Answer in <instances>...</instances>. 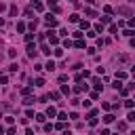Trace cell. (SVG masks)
<instances>
[{
	"mask_svg": "<svg viewBox=\"0 0 135 135\" xmlns=\"http://www.w3.org/2000/svg\"><path fill=\"white\" fill-rule=\"evenodd\" d=\"M44 21H46V25H51V28H55V25H57V19H55V17H53L51 13L44 17Z\"/></svg>",
	"mask_w": 135,
	"mask_h": 135,
	"instance_id": "1",
	"label": "cell"
},
{
	"mask_svg": "<svg viewBox=\"0 0 135 135\" xmlns=\"http://www.w3.org/2000/svg\"><path fill=\"white\" fill-rule=\"evenodd\" d=\"M46 34H49L46 38H49L51 44H59V36H55V32H46Z\"/></svg>",
	"mask_w": 135,
	"mask_h": 135,
	"instance_id": "2",
	"label": "cell"
},
{
	"mask_svg": "<svg viewBox=\"0 0 135 135\" xmlns=\"http://www.w3.org/2000/svg\"><path fill=\"white\" fill-rule=\"evenodd\" d=\"M118 15H125V17H131V15H133V11L129 9V7H120V9H118Z\"/></svg>",
	"mask_w": 135,
	"mask_h": 135,
	"instance_id": "3",
	"label": "cell"
},
{
	"mask_svg": "<svg viewBox=\"0 0 135 135\" xmlns=\"http://www.w3.org/2000/svg\"><path fill=\"white\" fill-rule=\"evenodd\" d=\"M28 57H36V46L32 42H28Z\"/></svg>",
	"mask_w": 135,
	"mask_h": 135,
	"instance_id": "4",
	"label": "cell"
},
{
	"mask_svg": "<svg viewBox=\"0 0 135 135\" xmlns=\"http://www.w3.org/2000/svg\"><path fill=\"white\" fill-rule=\"evenodd\" d=\"M49 9H53V13H59V7H57L55 0H49Z\"/></svg>",
	"mask_w": 135,
	"mask_h": 135,
	"instance_id": "5",
	"label": "cell"
},
{
	"mask_svg": "<svg viewBox=\"0 0 135 135\" xmlns=\"http://www.w3.org/2000/svg\"><path fill=\"white\" fill-rule=\"evenodd\" d=\"M87 89H89L87 85H76V87H74V91H76V93H83V91H87Z\"/></svg>",
	"mask_w": 135,
	"mask_h": 135,
	"instance_id": "6",
	"label": "cell"
},
{
	"mask_svg": "<svg viewBox=\"0 0 135 135\" xmlns=\"http://www.w3.org/2000/svg\"><path fill=\"white\" fill-rule=\"evenodd\" d=\"M46 70H49V72H53V70H55V61H53V59H49V61H46V66H44Z\"/></svg>",
	"mask_w": 135,
	"mask_h": 135,
	"instance_id": "7",
	"label": "cell"
},
{
	"mask_svg": "<svg viewBox=\"0 0 135 135\" xmlns=\"http://www.w3.org/2000/svg\"><path fill=\"white\" fill-rule=\"evenodd\" d=\"M55 114H57V110L53 108V105H51V108H46V116H51V118H53V116H55Z\"/></svg>",
	"mask_w": 135,
	"mask_h": 135,
	"instance_id": "8",
	"label": "cell"
},
{
	"mask_svg": "<svg viewBox=\"0 0 135 135\" xmlns=\"http://www.w3.org/2000/svg\"><path fill=\"white\" fill-rule=\"evenodd\" d=\"M103 122H105V125H110V122H114V114H108V116L103 118Z\"/></svg>",
	"mask_w": 135,
	"mask_h": 135,
	"instance_id": "9",
	"label": "cell"
},
{
	"mask_svg": "<svg viewBox=\"0 0 135 135\" xmlns=\"http://www.w3.org/2000/svg\"><path fill=\"white\" fill-rule=\"evenodd\" d=\"M9 15H11V17H15V15H17V7H15V4H11V9H9Z\"/></svg>",
	"mask_w": 135,
	"mask_h": 135,
	"instance_id": "10",
	"label": "cell"
},
{
	"mask_svg": "<svg viewBox=\"0 0 135 135\" xmlns=\"http://www.w3.org/2000/svg\"><path fill=\"white\" fill-rule=\"evenodd\" d=\"M17 32H25V23H23V21L17 23Z\"/></svg>",
	"mask_w": 135,
	"mask_h": 135,
	"instance_id": "11",
	"label": "cell"
},
{
	"mask_svg": "<svg viewBox=\"0 0 135 135\" xmlns=\"http://www.w3.org/2000/svg\"><path fill=\"white\" fill-rule=\"evenodd\" d=\"M74 46H76V49H85V40H76Z\"/></svg>",
	"mask_w": 135,
	"mask_h": 135,
	"instance_id": "12",
	"label": "cell"
},
{
	"mask_svg": "<svg viewBox=\"0 0 135 135\" xmlns=\"http://www.w3.org/2000/svg\"><path fill=\"white\" fill-rule=\"evenodd\" d=\"M116 78H118V80H120V78H127V72H122V70H118V72H116Z\"/></svg>",
	"mask_w": 135,
	"mask_h": 135,
	"instance_id": "13",
	"label": "cell"
},
{
	"mask_svg": "<svg viewBox=\"0 0 135 135\" xmlns=\"http://www.w3.org/2000/svg\"><path fill=\"white\" fill-rule=\"evenodd\" d=\"M93 85H95L97 91H101V83H99V78H93Z\"/></svg>",
	"mask_w": 135,
	"mask_h": 135,
	"instance_id": "14",
	"label": "cell"
},
{
	"mask_svg": "<svg viewBox=\"0 0 135 135\" xmlns=\"http://www.w3.org/2000/svg\"><path fill=\"white\" fill-rule=\"evenodd\" d=\"M32 103H34L32 97H25V99H23V105H32Z\"/></svg>",
	"mask_w": 135,
	"mask_h": 135,
	"instance_id": "15",
	"label": "cell"
},
{
	"mask_svg": "<svg viewBox=\"0 0 135 135\" xmlns=\"http://www.w3.org/2000/svg\"><path fill=\"white\" fill-rule=\"evenodd\" d=\"M85 13H87V15H89V17H97V13H95V11H93V9H87V11H85Z\"/></svg>",
	"mask_w": 135,
	"mask_h": 135,
	"instance_id": "16",
	"label": "cell"
},
{
	"mask_svg": "<svg viewBox=\"0 0 135 135\" xmlns=\"http://www.w3.org/2000/svg\"><path fill=\"white\" fill-rule=\"evenodd\" d=\"M40 51H42L44 55H51V49H49V46H46V44H42V49H40Z\"/></svg>",
	"mask_w": 135,
	"mask_h": 135,
	"instance_id": "17",
	"label": "cell"
},
{
	"mask_svg": "<svg viewBox=\"0 0 135 135\" xmlns=\"http://www.w3.org/2000/svg\"><path fill=\"white\" fill-rule=\"evenodd\" d=\"M57 116H59V120H61V122H66V118H68V114H66V112H59Z\"/></svg>",
	"mask_w": 135,
	"mask_h": 135,
	"instance_id": "18",
	"label": "cell"
},
{
	"mask_svg": "<svg viewBox=\"0 0 135 135\" xmlns=\"http://www.w3.org/2000/svg\"><path fill=\"white\" fill-rule=\"evenodd\" d=\"M34 9H36V11H42L44 7H42V2H34Z\"/></svg>",
	"mask_w": 135,
	"mask_h": 135,
	"instance_id": "19",
	"label": "cell"
},
{
	"mask_svg": "<svg viewBox=\"0 0 135 135\" xmlns=\"http://www.w3.org/2000/svg\"><path fill=\"white\" fill-rule=\"evenodd\" d=\"M70 21H72V23H76V21H80V19H78V15L74 13V15H70Z\"/></svg>",
	"mask_w": 135,
	"mask_h": 135,
	"instance_id": "20",
	"label": "cell"
},
{
	"mask_svg": "<svg viewBox=\"0 0 135 135\" xmlns=\"http://www.w3.org/2000/svg\"><path fill=\"white\" fill-rule=\"evenodd\" d=\"M103 23H110V15H103L101 17V25H103Z\"/></svg>",
	"mask_w": 135,
	"mask_h": 135,
	"instance_id": "21",
	"label": "cell"
},
{
	"mask_svg": "<svg viewBox=\"0 0 135 135\" xmlns=\"http://www.w3.org/2000/svg\"><path fill=\"white\" fill-rule=\"evenodd\" d=\"M61 93H66V95H68V93H70V87H68V85H61Z\"/></svg>",
	"mask_w": 135,
	"mask_h": 135,
	"instance_id": "22",
	"label": "cell"
},
{
	"mask_svg": "<svg viewBox=\"0 0 135 135\" xmlns=\"http://www.w3.org/2000/svg\"><path fill=\"white\" fill-rule=\"evenodd\" d=\"M36 120H38V122H44L46 118H44V114H36Z\"/></svg>",
	"mask_w": 135,
	"mask_h": 135,
	"instance_id": "23",
	"label": "cell"
},
{
	"mask_svg": "<svg viewBox=\"0 0 135 135\" xmlns=\"http://www.w3.org/2000/svg\"><path fill=\"white\" fill-rule=\"evenodd\" d=\"M21 93H23V95H30L32 89H30V87H25V89H21Z\"/></svg>",
	"mask_w": 135,
	"mask_h": 135,
	"instance_id": "24",
	"label": "cell"
},
{
	"mask_svg": "<svg viewBox=\"0 0 135 135\" xmlns=\"http://www.w3.org/2000/svg\"><path fill=\"white\" fill-rule=\"evenodd\" d=\"M59 97H61V93H57V91L51 93V99H59Z\"/></svg>",
	"mask_w": 135,
	"mask_h": 135,
	"instance_id": "25",
	"label": "cell"
},
{
	"mask_svg": "<svg viewBox=\"0 0 135 135\" xmlns=\"http://www.w3.org/2000/svg\"><path fill=\"white\" fill-rule=\"evenodd\" d=\"M127 129V122H118V131H125Z\"/></svg>",
	"mask_w": 135,
	"mask_h": 135,
	"instance_id": "26",
	"label": "cell"
},
{
	"mask_svg": "<svg viewBox=\"0 0 135 135\" xmlns=\"http://www.w3.org/2000/svg\"><path fill=\"white\" fill-rule=\"evenodd\" d=\"M89 125H91V127H95V125H97V118H95V116H93V118H89Z\"/></svg>",
	"mask_w": 135,
	"mask_h": 135,
	"instance_id": "27",
	"label": "cell"
},
{
	"mask_svg": "<svg viewBox=\"0 0 135 135\" xmlns=\"http://www.w3.org/2000/svg\"><path fill=\"white\" fill-rule=\"evenodd\" d=\"M53 53H55V57H61V55H63V51H61V49H55Z\"/></svg>",
	"mask_w": 135,
	"mask_h": 135,
	"instance_id": "28",
	"label": "cell"
},
{
	"mask_svg": "<svg viewBox=\"0 0 135 135\" xmlns=\"http://www.w3.org/2000/svg\"><path fill=\"white\" fill-rule=\"evenodd\" d=\"M127 120H129V122H133V120H135V114H133V112H129V116H127Z\"/></svg>",
	"mask_w": 135,
	"mask_h": 135,
	"instance_id": "29",
	"label": "cell"
},
{
	"mask_svg": "<svg viewBox=\"0 0 135 135\" xmlns=\"http://www.w3.org/2000/svg\"><path fill=\"white\" fill-rule=\"evenodd\" d=\"M44 85V78H36V87H42Z\"/></svg>",
	"mask_w": 135,
	"mask_h": 135,
	"instance_id": "30",
	"label": "cell"
},
{
	"mask_svg": "<svg viewBox=\"0 0 135 135\" xmlns=\"http://www.w3.org/2000/svg\"><path fill=\"white\" fill-rule=\"evenodd\" d=\"M99 135H110V131H108V129H103V131L99 133Z\"/></svg>",
	"mask_w": 135,
	"mask_h": 135,
	"instance_id": "31",
	"label": "cell"
},
{
	"mask_svg": "<svg viewBox=\"0 0 135 135\" xmlns=\"http://www.w3.org/2000/svg\"><path fill=\"white\" fill-rule=\"evenodd\" d=\"M25 135H34V131H32V129H28V131H25Z\"/></svg>",
	"mask_w": 135,
	"mask_h": 135,
	"instance_id": "32",
	"label": "cell"
},
{
	"mask_svg": "<svg viewBox=\"0 0 135 135\" xmlns=\"http://www.w3.org/2000/svg\"><path fill=\"white\" fill-rule=\"evenodd\" d=\"M87 2H89V4H95V2H97V0H87Z\"/></svg>",
	"mask_w": 135,
	"mask_h": 135,
	"instance_id": "33",
	"label": "cell"
},
{
	"mask_svg": "<svg viewBox=\"0 0 135 135\" xmlns=\"http://www.w3.org/2000/svg\"><path fill=\"white\" fill-rule=\"evenodd\" d=\"M0 135H4V127H0Z\"/></svg>",
	"mask_w": 135,
	"mask_h": 135,
	"instance_id": "34",
	"label": "cell"
},
{
	"mask_svg": "<svg viewBox=\"0 0 135 135\" xmlns=\"http://www.w3.org/2000/svg\"><path fill=\"white\" fill-rule=\"evenodd\" d=\"M0 25H4V19H2V17H0Z\"/></svg>",
	"mask_w": 135,
	"mask_h": 135,
	"instance_id": "35",
	"label": "cell"
},
{
	"mask_svg": "<svg viewBox=\"0 0 135 135\" xmlns=\"http://www.w3.org/2000/svg\"><path fill=\"white\" fill-rule=\"evenodd\" d=\"M63 135H72V133H70V131H63Z\"/></svg>",
	"mask_w": 135,
	"mask_h": 135,
	"instance_id": "36",
	"label": "cell"
}]
</instances>
